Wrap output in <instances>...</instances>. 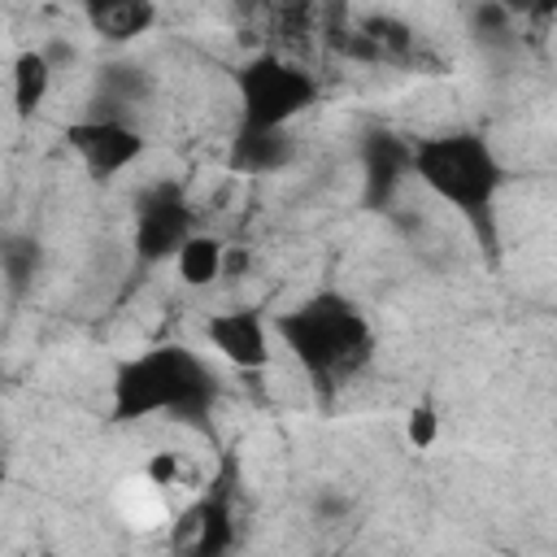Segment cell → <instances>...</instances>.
Wrapping results in <instances>:
<instances>
[{
    "label": "cell",
    "mask_w": 557,
    "mask_h": 557,
    "mask_svg": "<svg viewBox=\"0 0 557 557\" xmlns=\"http://www.w3.org/2000/svg\"><path fill=\"white\" fill-rule=\"evenodd\" d=\"M409 174L474 226L492 218L496 196L505 187V165L479 131H444L413 139Z\"/></svg>",
    "instance_id": "3957f363"
},
{
    "label": "cell",
    "mask_w": 557,
    "mask_h": 557,
    "mask_svg": "<svg viewBox=\"0 0 557 557\" xmlns=\"http://www.w3.org/2000/svg\"><path fill=\"white\" fill-rule=\"evenodd\" d=\"M409 174V148H400L392 135H379L370 144V161H366V183H370V200L387 196L400 178Z\"/></svg>",
    "instance_id": "7c38bea8"
},
{
    "label": "cell",
    "mask_w": 557,
    "mask_h": 557,
    "mask_svg": "<svg viewBox=\"0 0 557 557\" xmlns=\"http://www.w3.org/2000/svg\"><path fill=\"white\" fill-rule=\"evenodd\" d=\"M235 461H222L213 487L178 518L174 544L183 548V557H226L235 548Z\"/></svg>",
    "instance_id": "5b68a950"
},
{
    "label": "cell",
    "mask_w": 557,
    "mask_h": 557,
    "mask_svg": "<svg viewBox=\"0 0 557 557\" xmlns=\"http://www.w3.org/2000/svg\"><path fill=\"white\" fill-rule=\"evenodd\" d=\"M274 331L292 361L318 383V387H339L352 374L366 370L374 357V331L361 305L335 287H322L292 305L287 313L274 318Z\"/></svg>",
    "instance_id": "6da1fadb"
},
{
    "label": "cell",
    "mask_w": 557,
    "mask_h": 557,
    "mask_svg": "<svg viewBox=\"0 0 557 557\" xmlns=\"http://www.w3.org/2000/svg\"><path fill=\"white\" fill-rule=\"evenodd\" d=\"M48 87H52L48 57L44 52H22L13 61V109H17V117H30L48 100Z\"/></svg>",
    "instance_id": "8fae6325"
},
{
    "label": "cell",
    "mask_w": 557,
    "mask_h": 557,
    "mask_svg": "<svg viewBox=\"0 0 557 557\" xmlns=\"http://www.w3.org/2000/svg\"><path fill=\"white\" fill-rule=\"evenodd\" d=\"M405 440L418 448V453H426V448H435V440H440V413H435V405H413L409 413H405Z\"/></svg>",
    "instance_id": "5bb4252c"
},
{
    "label": "cell",
    "mask_w": 557,
    "mask_h": 557,
    "mask_svg": "<svg viewBox=\"0 0 557 557\" xmlns=\"http://www.w3.org/2000/svg\"><path fill=\"white\" fill-rule=\"evenodd\" d=\"M144 474H148V479H152L157 487H170V483L178 479V457L161 448V453H152V457H148V466H144Z\"/></svg>",
    "instance_id": "9a60e30c"
},
{
    "label": "cell",
    "mask_w": 557,
    "mask_h": 557,
    "mask_svg": "<svg viewBox=\"0 0 557 557\" xmlns=\"http://www.w3.org/2000/svg\"><path fill=\"white\" fill-rule=\"evenodd\" d=\"M209 348L231 361L235 370H265L270 361V331L257 309H218L205 318Z\"/></svg>",
    "instance_id": "ba28073f"
},
{
    "label": "cell",
    "mask_w": 557,
    "mask_h": 557,
    "mask_svg": "<svg viewBox=\"0 0 557 557\" xmlns=\"http://www.w3.org/2000/svg\"><path fill=\"white\" fill-rule=\"evenodd\" d=\"M87 22H91L96 35H104L113 44H126V39H139L157 22V4L152 0H109V4H91Z\"/></svg>",
    "instance_id": "9c48e42d"
},
{
    "label": "cell",
    "mask_w": 557,
    "mask_h": 557,
    "mask_svg": "<svg viewBox=\"0 0 557 557\" xmlns=\"http://www.w3.org/2000/svg\"><path fill=\"white\" fill-rule=\"evenodd\" d=\"M65 144L78 152V161L96 174V178H117L122 170H131L148 139L144 131H135L131 122L122 117H83V122H70L65 126Z\"/></svg>",
    "instance_id": "52a82bcc"
},
{
    "label": "cell",
    "mask_w": 557,
    "mask_h": 557,
    "mask_svg": "<svg viewBox=\"0 0 557 557\" xmlns=\"http://www.w3.org/2000/svg\"><path fill=\"white\" fill-rule=\"evenodd\" d=\"M174 270H178V278H183L187 287H209V283H218V278L226 274V244H222L218 235L196 231V235L178 248Z\"/></svg>",
    "instance_id": "30bf717a"
},
{
    "label": "cell",
    "mask_w": 557,
    "mask_h": 557,
    "mask_svg": "<svg viewBox=\"0 0 557 557\" xmlns=\"http://www.w3.org/2000/svg\"><path fill=\"white\" fill-rule=\"evenodd\" d=\"M191 235H196L191 209L174 183H157L139 196V209H135V257L139 261L148 265L174 261Z\"/></svg>",
    "instance_id": "8992f818"
},
{
    "label": "cell",
    "mask_w": 557,
    "mask_h": 557,
    "mask_svg": "<svg viewBox=\"0 0 557 557\" xmlns=\"http://www.w3.org/2000/svg\"><path fill=\"white\" fill-rule=\"evenodd\" d=\"M44 557H57V553H44Z\"/></svg>",
    "instance_id": "2e32d148"
},
{
    "label": "cell",
    "mask_w": 557,
    "mask_h": 557,
    "mask_svg": "<svg viewBox=\"0 0 557 557\" xmlns=\"http://www.w3.org/2000/svg\"><path fill=\"white\" fill-rule=\"evenodd\" d=\"M287 152V131L283 135H257V131H239L235 139V165L248 174H261L270 165H278Z\"/></svg>",
    "instance_id": "4fadbf2b"
},
{
    "label": "cell",
    "mask_w": 557,
    "mask_h": 557,
    "mask_svg": "<svg viewBox=\"0 0 557 557\" xmlns=\"http://www.w3.org/2000/svg\"><path fill=\"white\" fill-rule=\"evenodd\" d=\"M218 374L183 344H157L139 357H126L113 370V422H139L152 413H170L178 422H196L213 409Z\"/></svg>",
    "instance_id": "7a4b0ae2"
},
{
    "label": "cell",
    "mask_w": 557,
    "mask_h": 557,
    "mask_svg": "<svg viewBox=\"0 0 557 557\" xmlns=\"http://www.w3.org/2000/svg\"><path fill=\"white\" fill-rule=\"evenodd\" d=\"M235 91H239V131L257 135H283L305 109L318 100V78L283 61L278 52H257L235 70Z\"/></svg>",
    "instance_id": "277c9868"
}]
</instances>
